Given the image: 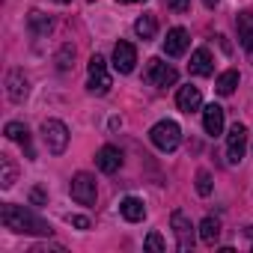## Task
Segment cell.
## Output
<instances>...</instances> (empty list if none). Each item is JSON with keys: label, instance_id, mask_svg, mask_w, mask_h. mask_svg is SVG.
<instances>
[{"label": "cell", "instance_id": "6da1fadb", "mask_svg": "<svg viewBox=\"0 0 253 253\" xmlns=\"http://www.w3.org/2000/svg\"><path fill=\"white\" fill-rule=\"evenodd\" d=\"M0 220H3L6 229L21 232V235H51V232H54L42 217H36V214L27 211L24 206H12V203H6L3 209H0Z\"/></svg>", "mask_w": 253, "mask_h": 253}, {"label": "cell", "instance_id": "7a4b0ae2", "mask_svg": "<svg viewBox=\"0 0 253 253\" xmlns=\"http://www.w3.org/2000/svg\"><path fill=\"white\" fill-rule=\"evenodd\" d=\"M149 140L161 149V152H173L179 143H182V128L173 122V119H164L158 125H152V131H149Z\"/></svg>", "mask_w": 253, "mask_h": 253}, {"label": "cell", "instance_id": "3957f363", "mask_svg": "<svg viewBox=\"0 0 253 253\" xmlns=\"http://www.w3.org/2000/svg\"><path fill=\"white\" fill-rule=\"evenodd\" d=\"M42 137H45L48 152H54V155H63L66 146H69V128L60 119H45L42 122Z\"/></svg>", "mask_w": 253, "mask_h": 253}, {"label": "cell", "instance_id": "277c9868", "mask_svg": "<svg viewBox=\"0 0 253 253\" xmlns=\"http://www.w3.org/2000/svg\"><path fill=\"white\" fill-rule=\"evenodd\" d=\"M89 92H95V95H104L107 89H110V75H107V63H104V57H98V54H92L89 57Z\"/></svg>", "mask_w": 253, "mask_h": 253}, {"label": "cell", "instance_id": "5b68a950", "mask_svg": "<svg viewBox=\"0 0 253 253\" xmlns=\"http://www.w3.org/2000/svg\"><path fill=\"white\" fill-rule=\"evenodd\" d=\"M146 81H149L152 86H158V89L173 86V84H176V69H173V66H167L164 60L152 57V60H149V66H146Z\"/></svg>", "mask_w": 253, "mask_h": 253}, {"label": "cell", "instance_id": "8992f818", "mask_svg": "<svg viewBox=\"0 0 253 253\" xmlns=\"http://www.w3.org/2000/svg\"><path fill=\"white\" fill-rule=\"evenodd\" d=\"M72 200L75 203H81V206H92L95 203V197H98V191H95V179L89 176V173H78L75 179H72Z\"/></svg>", "mask_w": 253, "mask_h": 253}, {"label": "cell", "instance_id": "52a82bcc", "mask_svg": "<svg viewBox=\"0 0 253 253\" xmlns=\"http://www.w3.org/2000/svg\"><path fill=\"white\" fill-rule=\"evenodd\" d=\"M247 152V128L241 122H235L229 128V137H226V161L229 164H238Z\"/></svg>", "mask_w": 253, "mask_h": 253}, {"label": "cell", "instance_id": "ba28073f", "mask_svg": "<svg viewBox=\"0 0 253 253\" xmlns=\"http://www.w3.org/2000/svg\"><path fill=\"white\" fill-rule=\"evenodd\" d=\"M134 63H137L134 45L131 42H116V48H113V69L119 75H128V72H134Z\"/></svg>", "mask_w": 253, "mask_h": 253}, {"label": "cell", "instance_id": "9c48e42d", "mask_svg": "<svg viewBox=\"0 0 253 253\" xmlns=\"http://www.w3.org/2000/svg\"><path fill=\"white\" fill-rule=\"evenodd\" d=\"M170 223H173V232H176L179 250H191V247H194V226H191V220L185 217V211H173Z\"/></svg>", "mask_w": 253, "mask_h": 253}, {"label": "cell", "instance_id": "30bf717a", "mask_svg": "<svg viewBox=\"0 0 253 253\" xmlns=\"http://www.w3.org/2000/svg\"><path fill=\"white\" fill-rule=\"evenodd\" d=\"M188 45H191V36H188L185 27L167 30V39H164V54H167V57H182V54L188 51Z\"/></svg>", "mask_w": 253, "mask_h": 253}, {"label": "cell", "instance_id": "8fae6325", "mask_svg": "<svg viewBox=\"0 0 253 253\" xmlns=\"http://www.w3.org/2000/svg\"><path fill=\"white\" fill-rule=\"evenodd\" d=\"M95 164H98L101 173H116L122 167V152L116 146H101L98 155H95Z\"/></svg>", "mask_w": 253, "mask_h": 253}, {"label": "cell", "instance_id": "7c38bea8", "mask_svg": "<svg viewBox=\"0 0 253 253\" xmlns=\"http://www.w3.org/2000/svg\"><path fill=\"white\" fill-rule=\"evenodd\" d=\"M203 128H206V134H211V137H217V134L223 131V107H220V104H209V107L203 110Z\"/></svg>", "mask_w": 253, "mask_h": 253}, {"label": "cell", "instance_id": "4fadbf2b", "mask_svg": "<svg viewBox=\"0 0 253 253\" xmlns=\"http://www.w3.org/2000/svg\"><path fill=\"white\" fill-rule=\"evenodd\" d=\"M200 104H203V95H200L197 86H182L176 92V107L182 113H194V110H200Z\"/></svg>", "mask_w": 253, "mask_h": 253}, {"label": "cell", "instance_id": "5bb4252c", "mask_svg": "<svg viewBox=\"0 0 253 253\" xmlns=\"http://www.w3.org/2000/svg\"><path fill=\"white\" fill-rule=\"evenodd\" d=\"M188 69H191V75H200V78H209V75L214 72V63H211V54H209L206 48H197V51L191 54V63H188Z\"/></svg>", "mask_w": 253, "mask_h": 253}, {"label": "cell", "instance_id": "9a60e30c", "mask_svg": "<svg viewBox=\"0 0 253 253\" xmlns=\"http://www.w3.org/2000/svg\"><path fill=\"white\" fill-rule=\"evenodd\" d=\"M6 92H9V98H12V101H24V98H27L30 86H27L24 72H18V69H12V72H9V78H6Z\"/></svg>", "mask_w": 253, "mask_h": 253}, {"label": "cell", "instance_id": "2e32d148", "mask_svg": "<svg viewBox=\"0 0 253 253\" xmlns=\"http://www.w3.org/2000/svg\"><path fill=\"white\" fill-rule=\"evenodd\" d=\"M235 27H238V42H241V48H244V51H253V12H238Z\"/></svg>", "mask_w": 253, "mask_h": 253}, {"label": "cell", "instance_id": "e0dca14e", "mask_svg": "<svg viewBox=\"0 0 253 253\" xmlns=\"http://www.w3.org/2000/svg\"><path fill=\"white\" fill-rule=\"evenodd\" d=\"M119 211H122L125 220H131V223H137V220L146 217V206H143V200H137V197H125V200L119 203Z\"/></svg>", "mask_w": 253, "mask_h": 253}, {"label": "cell", "instance_id": "ac0fdd59", "mask_svg": "<svg viewBox=\"0 0 253 253\" xmlns=\"http://www.w3.org/2000/svg\"><path fill=\"white\" fill-rule=\"evenodd\" d=\"M6 137L9 140H15V143H21L24 149H27V158H33V146H30V131H27V125H21V122H6Z\"/></svg>", "mask_w": 253, "mask_h": 253}, {"label": "cell", "instance_id": "d6986e66", "mask_svg": "<svg viewBox=\"0 0 253 253\" xmlns=\"http://www.w3.org/2000/svg\"><path fill=\"white\" fill-rule=\"evenodd\" d=\"M27 27L33 30V36H48L54 24H51V18H48L45 12H39V9H33V12L27 15Z\"/></svg>", "mask_w": 253, "mask_h": 253}, {"label": "cell", "instance_id": "ffe728a7", "mask_svg": "<svg viewBox=\"0 0 253 253\" xmlns=\"http://www.w3.org/2000/svg\"><path fill=\"white\" fill-rule=\"evenodd\" d=\"M200 238H203V244L214 247L217 238H220V220H217V217H206V220L200 223Z\"/></svg>", "mask_w": 253, "mask_h": 253}, {"label": "cell", "instance_id": "44dd1931", "mask_svg": "<svg viewBox=\"0 0 253 253\" xmlns=\"http://www.w3.org/2000/svg\"><path fill=\"white\" fill-rule=\"evenodd\" d=\"M155 30H158V21H155V15H140L137 18V24H134V33L146 42V39H152L155 36Z\"/></svg>", "mask_w": 253, "mask_h": 253}, {"label": "cell", "instance_id": "7402d4cb", "mask_svg": "<svg viewBox=\"0 0 253 253\" xmlns=\"http://www.w3.org/2000/svg\"><path fill=\"white\" fill-rule=\"evenodd\" d=\"M235 86H238V72H235V69L223 72V75L217 78V84H214V89H217L220 95H232V92H235Z\"/></svg>", "mask_w": 253, "mask_h": 253}, {"label": "cell", "instance_id": "603a6c76", "mask_svg": "<svg viewBox=\"0 0 253 253\" xmlns=\"http://www.w3.org/2000/svg\"><path fill=\"white\" fill-rule=\"evenodd\" d=\"M0 167H3L0 185H3V188H12V185H15V164H12L9 158H0Z\"/></svg>", "mask_w": 253, "mask_h": 253}, {"label": "cell", "instance_id": "cb8c5ba5", "mask_svg": "<svg viewBox=\"0 0 253 253\" xmlns=\"http://www.w3.org/2000/svg\"><path fill=\"white\" fill-rule=\"evenodd\" d=\"M72 60H75V48L72 45H63L60 54H57V69L60 72H69L72 69Z\"/></svg>", "mask_w": 253, "mask_h": 253}, {"label": "cell", "instance_id": "d4e9b609", "mask_svg": "<svg viewBox=\"0 0 253 253\" xmlns=\"http://www.w3.org/2000/svg\"><path fill=\"white\" fill-rule=\"evenodd\" d=\"M197 191H200V197H209L211 194V176L203 170V173H197Z\"/></svg>", "mask_w": 253, "mask_h": 253}, {"label": "cell", "instance_id": "484cf974", "mask_svg": "<svg viewBox=\"0 0 253 253\" xmlns=\"http://www.w3.org/2000/svg\"><path fill=\"white\" fill-rule=\"evenodd\" d=\"M143 244H146V247H149V250H164V247H167V244H164V238H161V235H158V232H149V235H146V241H143Z\"/></svg>", "mask_w": 253, "mask_h": 253}, {"label": "cell", "instance_id": "4316f807", "mask_svg": "<svg viewBox=\"0 0 253 253\" xmlns=\"http://www.w3.org/2000/svg\"><path fill=\"white\" fill-rule=\"evenodd\" d=\"M167 9H173V12H188V9H191V0H167Z\"/></svg>", "mask_w": 253, "mask_h": 253}, {"label": "cell", "instance_id": "83f0119b", "mask_svg": "<svg viewBox=\"0 0 253 253\" xmlns=\"http://www.w3.org/2000/svg\"><path fill=\"white\" fill-rule=\"evenodd\" d=\"M63 250H66L63 244H51V247L48 244H36L33 247V253H63Z\"/></svg>", "mask_w": 253, "mask_h": 253}, {"label": "cell", "instance_id": "f1b7e54d", "mask_svg": "<svg viewBox=\"0 0 253 253\" xmlns=\"http://www.w3.org/2000/svg\"><path fill=\"white\" fill-rule=\"evenodd\" d=\"M69 223L78 226V229H89V220H86L84 214H69Z\"/></svg>", "mask_w": 253, "mask_h": 253}, {"label": "cell", "instance_id": "f546056e", "mask_svg": "<svg viewBox=\"0 0 253 253\" xmlns=\"http://www.w3.org/2000/svg\"><path fill=\"white\" fill-rule=\"evenodd\" d=\"M30 200H33V203L39 206V203H45V194H42L39 188H33V191H30Z\"/></svg>", "mask_w": 253, "mask_h": 253}, {"label": "cell", "instance_id": "4dcf8cb0", "mask_svg": "<svg viewBox=\"0 0 253 253\" xmlns=\"http://www.w3.org/2000/svg\"><path fill=\"white\" fill-rule=\"evenodd\" d=\"M116 3H146V0H116Z\"/></svg>", "mask_w": 253, "mask_h": 253}, {"label": "cell", "instance_id": "1f68e13d", "mask_svg": "<svg viewBox=\"0 0 253 253\" xmlns=\"http://www.w3.org/2000/svg\"><path fill=\"white\" fill-rule=\"evenodd\" d=\"M203 3H206L209 9H214V6H217V0H203Z\"/></svg>", "mask_w": 253, "mask_h": 253}, {"label": "cell", "instance_id": "d6a6232c", "mask_svg": "<svg viewBox=\"0 0 253 253\" xmlns=\"http://www.w3.org/2000/svg\"><path fill=\"white\" fill-rule=\"evenodd\" d=\"M54 3H72V0H54Z\"/></svg>", "mask_w": 253, "mask_h": 253}]
</instances>
